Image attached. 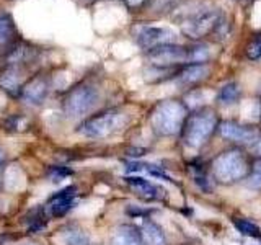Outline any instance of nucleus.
Here are the masks:
<instances>
[{
  "mask_svg": "<svg viewBox=\"0 0 261 245\" xmlns=\"http://www.w3.org/2000/svg\"><path fill=\"white\" fill-rule=\"evenodd\" d=\"M217 128V114L202 108L194 111L193 114H188V118L183 125V141L193 149H198V147L204 145L209 137L214 133V129Z\"/></svg>",
  "mask_w": 261,
  "mask_h": 245,
  "instance_id": "obj_2",
  "label": "nucleus"
},
{
  "mask_svg": "<svg viewBox=\"0 0 261 245\" xmlns=\"http://www.w3.org/2000/svg\"><path fill=\"white\" fill-rule=\"evenodd\" d=\"M141 234H142V242H144V245H167L165 234H163L160 226H157L150 219L144 220V226H142V232Z\"/></svg>",
  "mask_w": 261,
  "mask_h": 245,
  "instance_id": "obj_17",
  "label": "nucleus"
},
{
  "mask_svg": "<svg viewBox=\"0 0 261 245\" xmlns=\"http://www.w3.org/2000/svg\"><path fill=\"white\" fill-rule=\"evenodd\" d=\"M0 85H2L5 90L8 92H16L21 85V77H20V72L16 69H8L2 74L0 77Z\"/></svg>",
  "mask_w": 261,
  "mask_h": 245,
  "instance_id": "obj_19",
  "label": "nucleus"
},
{
  "mask_svg": "<svg viewBox=\"0 0 261 245\" xmlns=\"http://www.w3.org/2000/svg\"><path fill=\"white\" fill-rule=\"evenodd\" d=\"M110 245H144L142 234L133 226H121L114 231Z\"/></svg>",
  "mask_w": 261,
  "mask_h": 245,
  "instance_id": "obj_14",
  "label": "nucleus"
},
{
  "mask_svg": "<svg viewBox=\"0 0 261 245\" xmlns=\"http://www.w3.org/2000/svg\"><path fill=\"white\" fill-rule=\"evenodd\" d=\"M4 159H5V155H4V152H2V151H0V163L4 162Z\"/></svg>",
  "mask_w": 261,
  "mask_h": 245,
  "instance_id": "obj_28",
  "label": "nucleus"
},
{
  "mask_svg": "<svg viewBox=\"0 0 261 245\" xmlns=\"http://www.w3.org/2000/svg\"><path fill=\"white\" fill-rule=\"evenodd\" d=\"M149 61L157 65V67H170V65H179L190 62L193 64L191 47H185L179 44H163L159 47H153L147 53Z\"/></svg>",
  "mask_w": 261,
  "mask_h": 245,
  "instance_id": "obj_7",
  "label": "nucleus"
},
{
  "mask_svg": "<svg viewBox=\"0 0 261 245\" xmlns=\"http://www.w3.org/2000/svg\"><path fill=\"white\" fill-rule=\"evenodd\" d=\"M134 36L137 44L149 51L163 44H173L176 41V33L173 30L155 24H139L134 28Z\"/></svg>",
  "mask_w": 261,
  "mask_h": 245,
  "instance_id": "obj_8",
  "label": "nucleus"
},
{
  "mask_svg": "<svg viewBox=\"0 0 261 245\" xmlns=\"http://www.w3.org/2000/svg\"><path fill=\"white\" fill-rule=\"evenodd\" d=\"M127 125V116L119 110H108L88 118L79 126V133L85 137H106L118 133Z\"/></svg>",
  "mask_w": 261,
  "mask_h": 245,
  "instance_id": "obj_4",
  "label": "nucleus"
},
{
  "mask_svg": "<svg viewBox=\"0 0 261 245\" xmlns=\"http://www.w3.org/2000/svg\"><path fill=\"white\" fill-rule=\"evenodd\" d=\"M57 245H88V237L77 227H67L54 237Z\"/></svg>",
  "mask_w": 261,
  "mask_h": 245,
  "instance_id": "obj_16",
  "label": "nucleus"
},
{
  "mask_svg": "<svg viewBox=\"0 0 261 245\" xmlns=\"http://www.w3.org/2000/svg\"><path fill=\"white\" fill-rule=\"evenodd\" d=\"M233 226L237 227V231L243 235H248V237H258L259 235V227L248 219L237 217V219H233Z\"/></svg>",
  "mask_w": 261,
  "mask_h": 245,
  "instance_id": "obj_21",
  "label": "nucleus"
},
{
  "mask_svg": "<svg viewBox=\"0 0 261 245\" xmlns=\"http://www.w3.org/2000/svg\"><path fill=\"white\" fill-rule=\"evenodd\" d=\"M240 96V87L235 84V82H230V84H225L219 92V102L222 105H233Z\"/></svg>",
  "mask_w": 261,
  "mask_h": 245,
  "instance_id": "obj_18",
  "label": "nucleus"
},
{
  "mask_svg": "<svg viewBox=\"0 0 261 245\" xmlns=\"http://www.w3.org/2000/svg\"><path fill=\"white\" fill-rule=\"evenodd\" d=\"M220 134L228 141L240 142V144H251L258 139V133L255 128L243 126L233 121H225L220 125Z\"/></svg>",
  "mask_w": 261,
  "mask_h": 245,
  "instance_id": "obj_9",
  "label": "nucleus"
},
{
  "mask_svg": "<svg viewBox=\"0 0 261 245\" xmlns=\"http://www.w3.org/2000/svg\"><path fill=\"white\" fill-rule=\"evenodd\" d=\"M100 100L98 88L92 84H80L72 88L64 100V111L70 118H82L95 108Z\"/></svg>",
  "mask_w": 261,
  "mask_h": 245,
  "instance_id": "obj_5",
  "label": "nucleus"
},
{
  "mask_svg": "<svg viewBox=\"0 0 261 245\" xmlns=\"http://www.w3.org/2000/svg\"><path fill=\"white\" fill-rule=\"evenodd\" d=\"M73 196H75V188H65L64 191L54 194L51 201L47 203V212L53 216H62L65 214L73 203Z\"/></svg>",
  "mask_w": 261,
  "mask_h": 245,
  "instance_id": "obj_11",
  "label": "nucleus"
},
{
  "mask_svg": "<svg viewBox=\"0 0 261 245\" xmlns=\"http://www.w3.org/2000/svg\"><path fill=\"white\" fill-rule=\"evenodd\" d=\"M124 2L129 8H139L145 2V0H124Z\"/></svg>",
  "mask_w": 261,
  "mask_h": 245,
  "instance_id": "obj_25",
  "label": "nucleus"
},
{
  "mask_svg": "<svg viewBox=\"0 0 261 245\" xmlns=\"http://www.w3.org/2000/svg\"><path fill=\"white\" fill-rule=\"evenodd\" d=\"M46 95H47V84H46V80L41 77L33 79L23 88V98L31 105L43 103Z\"/></svg>",
  "mask_w": 261,
  "mask_h": 245,
  "instance_id": "obj_13",
  "label": "nucleus"
},
{
  "mask_svg": "<svg viewBox=\"0 0 261 245\" xmlns=\"http://www.w3.org/2000/svg\"><path fill=\"white\" fill-rule=\"evenodd\" d=\"M127 183L139 196H142L144 200H159L162 196L160 188L155 186L149 180H145L142 177H129Z\"/></svg>",
  "mask_w": 261,
  "mask_h": 245,
  "instance_id": "obj_15",
  "label": "nucleus"
},
{
  "mask_svg": "<svg viewBox=\"0 0 261 245\" xmlns=\"http://www.w3.org/2000/svg\"><path fill=\"white\" fill-rule=\"evenodd\" d=\"M27 185H28V177L18 163H12V165H8L5 168L4 186L8 191L21 193L23 190H27Z\"/></svg>",
  "mask_w": 261,
  "mask_h": 245,
  "instance_id": "obj_10",
  "label": "nucleus"
},
{
  "mask_svg": "<svg viewBox=\"0 0 261 245\" xmlns=\"http://www.w3.org/2000/svg\"><path fill=\"white\" fill-rule=\"evenodd\" d=\"M209 76V67L206 64H186L185 69L178 72V80L183 85H194Z\"/></svg>",
  "mask_w": 261,
  "mask_h": 245,
  "instance_id": "obj_12",
  "label": "nucleus"
},
{
  "mask_svg": "<svg viewBox=\"0 0 261 245\" xmlns=\"http://www.w3.org/2000/svg\"><path fill=\"white\" fill-rule=\"evenodd\" d=\"M191 174H193L194 182L198 183L202 188V190H209V180H207L206 175H204L201 165L199 167H191Z\"/></svg>",
  "mask_w": 261,
  "mask_h": 245,
  "instance_id": "obj_23",
  "label": "nucleus"
},
{
  "mask_svg": "<svg viewBox=\"0 0 261 245\" xmlns=\"http://www.w3.org/2000/svg\"><path fill=\"white\" fill-rule=\"evenodd\" d=\"M13 35H15V27L10 15L0 12V44H5L8 41H12Z\"/></svg>",
  "mask_w": 261,
  "mask_h": 245,
  "instance_id": "obj_20",
  "label": "nucleus"
},
{
  "mask_svg": "<svg viewBox=\"0 0 261 245\" xmlns=\"http://www.w3.org/2000/svg\"><path fill=\"white\" fill-rule=\"evenodd\" d=\"M250 167L245 154L239 149L225 151L212 162V175L220 183H233L248 175Z\"/></svg>",
  "mask_w": 261,
  "mask_h": 245,
  "instance_id": "obj_3",
  "label": "nucleus"
},
{
  "mask_svg": "<svg viewBox=\"0 0 261 245\" xmlns=\"http://www.w3.org/2000/svg\"><path fill=\"white\" fill-rule=\"evenodd\" d=\"M247 186L253 188V190H259L261 188V160H256L253 163V168L248 174Z\"/></svg>",
  "mask_w": 261,
  "mask_h": 245,
  "instance_id": "obj_22",
  "label": "nucleus"
},
{
  "mask_svg": "<svg viewBox=\"0 0 261 245\" xmlns=\"http://www.w3.org/2000/svg\"><path fill=\"white\" fill-rule=\"evenodd\" d=\"M247 56H248V59H253V61L261 59V38L255 39L251 44H248Z\"/></svg>",
  "mask_w": 261,
  "mask_h": 245,
  "instance_id": "obj_24",
  "label": "nucleus"
},
{
  "mask_svg": "<svg viewBox=\"0 0 261 245\" xmlns=\"http://www.w3.org/2000/svg\"><path fill=\"white\" fill-rule=\"evenodd\" d=\"M253 149H255V152L258 155H261V137H258L255 142H253Z\"/></svg>",
  "mask_w": 261,
  "mask_h": 245,
  "instance_id": "obj_27",
  "label": "nucleus"
},
{
  "mask_svg": "<svg viewBox=\"0 0 261 245\" xmlns=\"http://www.w3.org/2000/svg\"><path fill=\"white\" fill-rule=\"evenodd\" d=\"M77 2H80V4H90L92 0H77Z\"/></svg>",
  "mask_w": 261,
  "mask_h": 245,
  "instance_id": "obj_29",
  "label": "nucleus"
},
{
  "mask_svg": "<svg viewBox=\"0 0 261 245\" xmlns=\"http://www.w3.org/2000/svg\"><path fill=\"white\" fill-rule=\"evenodd\" d=\"M220 28H224V16L214 8H204V10L191 15L183 23V33L193 39L209 36L212 33H217Z\"/></svg>",
  "mask_w": 261,
  "mask_h": 245,
  "instance_id": "obj_6",
  "label": "nucleus"
},
{
  "mask_svg": "<svg viewBox=\"0 0 261 245\" xmlns=\"http://www.w3.org/2000/svg\"><path fill=\"white\" fill-rule=\"evenodd\" d=\"M188 118L186 106L178 100H165L152 113V128L159 136H173L183 129Z\"/></svg>",
  "mask_w": 261,
  "mask_h": 245,
  "instance_id": "obj_1",
  "label": "nucleus"
},
{
  "mask_svg": "<svg viewBox=\"0 0 261 245\" xmlns=\"http://www.w3.org/2000/svg\"><path fill=\"white\" fill-rule=\"evenodd\" d=\"M155 5H157V8H162V7H167V5H171L175 4V0H155Z\"/></svg>",
  "mask_w": 261,
  "mask_h": 245,
  "instance_id": "obj_26",
  "label": "nucleus"
}]
</instances>
